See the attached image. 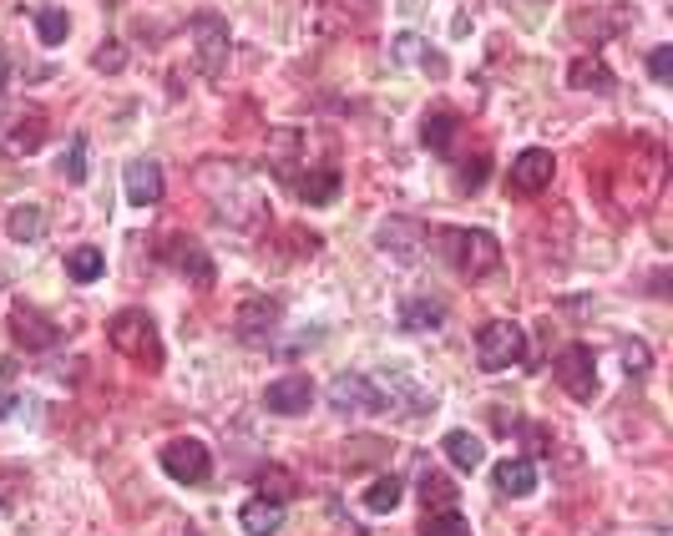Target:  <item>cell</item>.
<instances>
[{
	"label": "cell",
	"instance_id": "cell-20",
	"mask_svg": "<svg viewBox=\"0 0 673 536\" xmlns=\"http://www.w3.org/2000/svg\"><path fill=\"white\" fill-rule=\"evenodd\" d=\"M299 143H304V132L284 127L269 137V167H274V178L278 182H294V157H299Z\"/></svg>",
	"mask_w": 673,
	"mask_h": 536
},
{
	"label": "cell",
	"instance_id": "cell-17",
	"mask_svg": "<svg viewBox=\"0 0 673 536\" xmlns=\"http://www.w3.org/2000/svg\"><path fill=\"white\" fill-rule=\"evenodd\" d=\"M294 198L299 203H309V208H329L339 198V172L335 167H319V172H294Z\"/></svg>",
	"mask_w": 673,
	"mask_h": 536
},
{
	"label": "cell",
	"instance_id": "cell-35",
	"mask_svg": "<svg viewBox=\"0 0 673 536\" xmlns=\"http://www.w3.org/2000/svg\"><path fill=\"white\" fill-rule=\"evenodd\" d=\"M649 76L653 82H673V46H659L649 56Z\"/></svg>",
	"mask_w": 673,
	"mask_h": 536
},
{
	"label": "cell",
	"instance_id": "cell-37",
	"mask_svg": "<svg viewBox=\"0 0 673 536\" xmlns=\"http://www.w3.org/2000/svg\"><path fill=\"white\" fill-rule=\"evenodd\" d=\"M623 365H628V370H638V375L649 370V355H643V345H628V355H623Z\"/></svg>",
	"mask_w": 673,
	"mask_h": 536
},
{
	"label": "cell",
	"instance_id": "cell-3",
	"mask_svg": "<svg viewBox=\"0 0 673 536\" xmlns=\"http://www.w3.org/2000/svg\"><path fill=\"white\" fill-rule=\"evenodd\" d=\"M445 259L456 263L461 278H492L502 269V243L486 228H451L445 233Z\"/></svg>",
	"mask_w": 673,
	"mask_h": 536
},
{
	"label": "cell",
	"instance_id": "cell-6",
	"mask_svg": "<svg viewBox=\"0 0 673 536\" xmlns=\"http://www.w3.org/2000/svg\"><path fill=\"white\" fill-rule=\"evenodd\" d=\"M192 46H198V66H203L208 82H218L223 76V66H229V21L218 11H198L192 15Z\"/></svg>",
	"mask_w": 673,
	"mask_h": 536
},
{
	"label": "cell",
	"instance_id": "cell-24",
	"mask_svg": "<svg viewBox=\"0 0 673 536\" xmlns=\"http://www.w3.org/2000/svg\"><path fill=\"white\" fill-rule=\"evenodd\" d=\"M445 455H451V465H461V471H476V465L486 461V445H481L471 430H451V435H445Z\"/></svg>",
	"mask_w": 673,
	"mask_h": 536
},
{
	"label": "cell",
	"instance_id": "cell-38",
	"mask_svg": "<svg viewBox=\"0 0 673 536\" xmlns=\"http://www.w3.org/2000/svg\"><path fill=\"white\" fill-rule=\"evenodd\" d=\"M6 82H11V66H6V56H0V96H6Z\"/></svg>",
	"mask_w": 673,
	"mask_h": 536
},
{
	"label": "cell",
	"instance_id": "cell-34",
	"mask_svg": "<svg viewBox=\"0 0 673 536\" xmlns=\"http://www.w3.org/2000/svg\"><path fill=\"white\" fill-rule=\"evenodd\" d=\"M122 61H127V51H122V41H107V46H96L92 66H96V72H122Z\"/></svg>",
	"mask_w": 673,
	"mask_h": 536
},
{
	"label": "cell",
	"instance_id": "cell-36",
	"mask_svg": "<svg viewBox=\"0 0 673 536\" xmlns=\"http://www.w3.org/2000/svg\"><path fill=\"white\" fill-rule=\"evenodd\" d=\"M486 172H492V162H486V157H476V162L461 167V182H466V192H476L481 182H486Z\"/></svg>",
	"mask_w": 673,
	"mask_h": 536
},
{
	"label": "cell",
	"instance_id": "cell-25",
	"mask_svg": "<svg viewBox=\"0 0 673 536\" xmlns=\"http://www.w3.org/2000/svg\"><path fill=\"white\" fill-rule=\"evenodd\" d=\"M400 496H406V481H400V476H380V481H370V486H365V512H375V516L396 512Z\"/></svg>",
	"mask_w": 673,
	"mask_h": 536
},
{
	"label": "cell",
	"instance_id": "cell-10",
	"mask_svg": "<svg viewBox=\"0 0 673 536\" xmlns=\"http://www.w3.org/2000/svg\"><path fill=\"white\" fill-rule=\"evenodd\" d=\"M11 339L25 349V355H51V349L61 345V324L46 319L41 309H31V304H15L11 309Z\"/></svg>",
	"mask_w": 673,
	"mask_h": 536
},
{
	"label": "cell",
	"instance_id": "cell-21",
	"mask_svg": "<svg viewBox=\"0 0 673 536\" xmlns=\"http://www.w3.org/2000/svg\"><path fill=\"white\" fill-rule=\"evenodd\" d=\"M456 132H461V117H456V112H431V117H425V127H421L425 153L445 157L451 147H456Z\"/></svg>",
	"mask_w": 673,
	"mask_h": 536
},
{
	"label": "cell",
	"instance_id": "cell-8",
	"mask_svg": "<svg viewBox=\"0 0 673 536\" xmlns=\"http://www.w3.org/2000/svg\"><path fill=\"white\" fill-rule=\"evenodd\" d=\"M162 471H168L172 481H182V486H203V481L213 476V455H208L203 441L182 435V441L162 445Z\"/></svg>",
	"mask_w": 673,
	"mask_h": 536
},
{
	"label": "cell",
	"instance_id": "cell-13",
	"mask_svg": "<svg viewBox=\"0 0 673 536\" xmlns=\"http://www.w3.org/2000/svg\"><path fill=\"white\" fill-rule=\"evenodd\" d=\"M122 188H127V203H137V208L162 203V167L153 157H133L127 172H122Z\"/></svg>",
	"mask_w": 673,
	"mask_h": 536
},
{
	"label": "cell",
	"instance_id": "cell-7",
	"mask_svg": "<svg viewBox=\"0 0 673 536\" xmlns=\"http://www.w3.org/2000/svg\"><path fill=\"white\" fill-rule=\"evenodd\" d=\"M553 375L572 400H592L598 395V355L588 345H567L562 355L553 359Z\"/></svg>",
	"mask_w": 673,
	"mask_h": 536
},
{
	"label": "cell",
	"instance_id": "cell-30",
	"mask_svg": "<svg viewBox=\"0 0 673 536\" xmlns=\"http://www.w3.org/2000/svg\"><path fill=\"white\" fill-rule=\"evenodd\" d=\"M294 491H299V486H294V476H288L284 465H264V471H259V496H264V501H278V506H284Z\"/></svg>",
	"mask_w": 673,
	"mask_h": 536
},
{
	"label": "cell",
	"instance_id": "cell-18",
	"mask_svg": "<svg viewBox=\"0 0 673 536\" xmlns=\"http://www.w3.org/2000/svg\"><path fill=\"white\" fill-rule=\"evenodd\" d=\"M492 481L502 496H532V491H537V465H532L527 455H506L492 471Z\"/></svg>",
	"mask_w": 673,
	"mask_h": 536
},
{
	"label": "cell",
	"instance_id": "cell-27",
	"mask_svg": "<svg viewBox=\"0 0 673 536\" xmlns=\"http://www.w3.org/2000/svg\"><path fill=\"white\" fill-rule=\"evenodd\" d=\"M441 304L435 298H410L406 309H400V329H410V334H421V329H441Z\"/></svg>",
	"mask_w": 673,
	"mask_h": 536
},
{
	"label": "cell",
	"instance_id": "cell-23",
	"mask_svg": "<svg viewBox=\"0 0 673 536\" xmlns=\"http://www.w3.org/2000/svg\"><path fill=\"white\" fill-rule=\"evenodd\" d=\"M567 82H572L577 92H608V86H613V72H608L598 56H577L572 72H567Z\"/></svg>",
	"mask_w": 673,
	"mask_h": 536
},
{
	"label": "cell",
	"instance_id": "cell-2",
	"mask_svg": "<svg viewBox=\"0 0 673 536\" xmlns=\"http://www.w3.org/2000/svg\"><path fill=\"white\" fill-rule=\"evenodd\" d=\"M107 339L117 355H127L143 370H162V339H157V324L147 319V309H122L112 314Z\"/></svg>",
	"mask_w": 673,
	"mask_h": 536
},
{
	"label": "cell",
	"instance_id": "cell-1",
	"mask_svg": "<svg viewBox=\"0 0 673 536\" xmlns=\"http://www.w3.org/2000/svg\"><path fill=\"white\" fill-rule=\"evenodd\" d=\"M198 188H203L208 208H213L218 223L239 228V233H264L274 223V208H269V192L259 188L243 162H229V157H208L198 167Z\"/></svg>",
	"mask_w": 673,
	"mask_h": 536
},
{
	"label": "cell",
	"instance_id": "cell-31",
	"mask_svg": "<svg viewBox=\"0 0 673 536\" xmlns=\"http://www.w3.org/2000/svg\"><path fill=\"white\" fill-rule=\"evenodd\" d=\"M421 536H471V522L461 512H451V506H441V512H431L421 522Z\"/></svg>",
	"mask_w": 673,
	"mask_h": 536
},
{
	"label": "cell",
	"instance_id": "cell-33",
	"mask_svg": "<svg viewBox=\"0 0 673 536\" xmlns=\"http://www.w3.org/2000/svg\"><path fill=\"white\" fill-rule=\"evenodd\" d=\"M61 178H66V182H86V137H72L66 157H61Z\"/></svg>",
	"mask_w": 673,
	"mask_h": 536
},
{
	"label": "cell",
	"instance_id": "cell-9",
	"mask_svg": "<svg viewBox=\"0 0 673 536\" xmlns=\"http://www.w3.org/2000/svg\"><path fill=\"white\" fill-rule=\"evenodd\" d=\"M329 406H335L339 416H380V410H390V395L375 390L365 375H339V380L329 385Z\"/></svg>",
	"mask_w": 673,
	"mask_h": 536
},
{
	"label": "cell",
	"instance_id": "cell-22",
	"mask_svg": "<svg viewBox=\"0 0 673 536\" xmlns=\"http://www.w3.org/2000/svg\"><path fill=\"white\" fill-rule=\"evenodd\" d=\"M172 263H178V269H182V274H188L198 288H213V278H218V274H213V259H208V253L198 249V243L182 239L178 249H172Z\"/></svg>",
	"mask_w": 673,
	"mask_h": 536
},
{
	"label": "cell",
	"instance_id": "cell-12",
	"mask_svg": "<svg viewBox=\"0 0 673 536\" xmlns=\"http://www.w3.org/2000/svg\"><path fill=\"white\" fill-rule=\"evenodd\" d=\"M553 153L547 147H527V153L512 157V192H522V198H537L541 188H553Z\"/></svg>",
	"mask_w": 673,
	"mask_h": 536
},
{
	"label": "cell",
	"instance_id": "cell-16",
	"mask_svg": "<svg viewBox=\"0 0 673 536\" xmlns=\"http://www.w3.org/2000/svg\"><path fill=\"white\" fill-rule=\"evenodd\" d=\"M390 51H396V61H406V66H416V72H425V76H431V82H441V76L451 72V61H445L435 46H425L421 36H410V31H406V36H396V46H390Z\"/></svg>",
	"mask_w": 673,
	"mask_h": 536
},
{
	"label": "cell",
	"instance_id": "cell-26",
	"mask_svg": "<svg viewBox=\"0 0 673 536\" xmlns=\"http://www.w3.org/2000/svg\"><path fill=\"white\" fill-rule=\"evenodd\" d=\"M6 233H11L15 243H36L41 233H46V213H41L36 203H25V208H11V223H6Z\"/></svg>",
	"mask_w": 673,
	"mask_h": 536
},
{
	"label": "cell",
	"instance_id": "cell-29",
	"mask_svg": "<svg viewBox=\"0 0 673 536\" xmlns=\"http://www.w3.org/2000/svg\"><path fill=\"white\" fill-rule=\"evenodd\" d=\"M421 501L431 506V512H441V506H456V481L441 476V471H425V476H421Z\"/></svg>",
	"mask_w": 673,
	"mask_h": 536
},
{
	"label": "cell",
	"instance_id": "cell-32",
	"mask_svg": "<svg viewBox=\"0 0 673 536\" xmlns=\"http://www.w3.org/2000/svg\"><path fill=\"white\" fill-rule=\"evenodd\" d=\"M66 31H72V21H66V11H56V6L36 15V36H41V46H61V41H66Z\"/></svg>",
	"mask_w": 673,
	"mask_h": 536
},
{
	"label": "cell",
	"instance_id": "cell-19",
	"mask_svg": "<svg viewBox=\"0 0 673 536\" xmlns=\"http://www.w3.org/2000/svg\"><path fill=\"white\" fill-rule=\"evenodd\" d=\"M239 526H243V532H249V536H274L278 526H284V506H278V501L253 496V501H243Z\"/></svg>",
	"mask_w": 673,
	"mask_h": 536
},
{
	"label": "cell",
	"instance_id": "cell-28",
	"mask_svg": "<svg viewBox=\"0 0 673 536\" xmlns=\"http://www.w3.org/2000/svg\"><path fill=\"white\" fill-rule=\"evenodd\" d=\"M102 269H107L102 249H72V253H66V278H72V284H96Z\"/></svg>",
	"mask_w": 673,
	"mask_h": 536
},
{
	"label": "cell",
	"instance_id": "cell-5",
	"mask_svg": "<svg viewBox=\"0 0 673 536\" xmlns=\"http://www.w3.org/2000/svg\"><path fill=\"white\" fill-rule=\"evenodd\" d=\"M46 112L36 107H11V112H0V153L6 157H31L46 147Z\"/></svg>",
	"mask_w": 673,
	"mask_h": 536
},
{
	"label": "cell",
	"instance_id": "cell-4",
	"mask_svg": "<svg viewBox=\"0 0 673 536\" xmlns=\"http://www.w3.org/2000/svg\"><path fill=\"white\" fill-rule=\"evenodd\" d=\"M527 359V329L512 319H492L481 324L476 334V365L481 370H512V365H522Z\"/></svg>",
	"mask_w": 673,
	"mask_h": 536
},
{
	"label": "cell",
	"instance_id": "cell-15",
	"mask_svg": "<svg viewBox=\"0 0 673 536\" xmlns=\"http://www.w3.org/2000/svg\"><path fill=\"white\" fill-rule=\"evenodd\" d=\"M375 243H380L385 253H396V259H416L425 243V228L410 223V218H385L380 233H375Z\"/></svg>",
	"mask_w": 673,
	"mask_h": 536
},
{
	"label": "cell",
	"instance_id": "cell-14",
	"mask_svg": "<svg viewBox=\"0 0 673 536\" xmlns=\"http://www.w3.org/2000/svg\"><path fill=\"white\" fill-rule=\"evenodd\" d=\"M264 406L274 410V416H304V410L314 406L309 375H284V380H274V385L264 390Z\"/></svg>",
	"mask_w": 673,
	"mask_h": 536
},
{
	"label": "cell",
	"instance_id": "cell-11",
	"mask_svg": "<svg viewBox=\"0 0 673 536\" xmlns=\"http://www.w3.org/2000/svg\"><path fill=\"white\" fill-rule=\"evenodd\" d=\"M284 309H278L274 298H243L239 314H233V334H239L243 345H269V334L278 329Z\"/></svg>",
	"mask_w": 673,
	"mask_h": 536
}]
</instances>
